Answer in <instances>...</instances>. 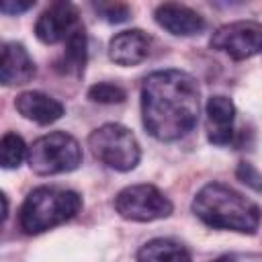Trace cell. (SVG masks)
<instances>
[{
	"instance_id": "8",
	"label": "cell",
	"mask_w": 262,
	"mask_h": 262,
	"mask_svg": "<svg viewBox=\"0 0 262 262\" xmlns=\"http://www.w3.org/2000/svg\"><path fill=\"white\" fill-rule=\"evenodd\" d=\"M78 8L70 2H53L35 23V37L45 45L66 41L78 29Z\"/></svg>"
},
{
	"instance_id": "14",
	"label": "cell",
	"mask_w": 262,
	"mask_h": 262,
	"mask_svg": "<svg viewBox=\"0 0 262 262\" xmlns=\"http://www.w3.org/2000/svg\"><path fill=\"white\" fill-rule=\"evenodd\" d=\"M137 262H192V258L182 244L168 237H156L139 248Z\"/></svg>"
},
{
	"instance_id": "2",
	"label": "cell",
	"mask_w": 262,
	"mask_h": 262,
	"mask_svg": "<svg viewBox=\"0 0 262 262\" xmlns=\"http://www.w3.org/2000/svg\"><path fill=\"white\" fill-rule=\"evenodd\" d=\"M192 213L213 229L256 233L262 221L260 207L221 182L205 184L192 199Z\"/></svg>"
},
{
	"instance_id": "10",
	"label": "cell",
	"mask_w": 262,
	"mask_h": 262,
	"mask_svg": "<svg viewBox=\"0 0 262 262\" xmlns=\"http://www.w3.org/2000/svg\"><path fill=\"white\" fill-rule=\"evenodd\" d=\"M207 139L213 145H229L233 139L235 106L227 96H211L205 106Z\"/></svg>"
},
{
	"instance_id": "16",
	"label": "cell",
	"mask_w": 262,
	"mask_h": 262,
	"mask_svg": "<svg viewBox=\"0 0 262 262\" xmlns=\"http://www.w3.org/2000/svg\"><path fill=\"white\" fill-rule=\"evenodd\" d=\"M29 156V147L25 145L23 137L16 133H4L0 141V164L6 170H14L20 166V162Z\"/></svg>"
},
{
	"instance_id": "3",
	"label": "cell",
	"mask_w": 262,
	"mask_h": 262,
	"mask_svg": "<svg viewBox=\"0 0 262 262\" xmlns=\"http://www.w3.org/2000/svg\"><path fill=\"white\" fill-rule=\"evenodd\" d=\"M82 209V196L61 186H37L20 205L18 225L25 233H43L76 217Z\"/></svg>"
},
{
	"instance_id": "6",
	"label": "cell",
	"mask_w": 262,
	"mask_h": 262,
	"mask_svg": "<svg viewBox=\"0 0 262 262\" xmlns=\"http://www.w3.org/2000/svg\"><path fill=\"white\" fill-rule=\"evenodd\" d=\"M172 201L154 184H131L115 196V211L137 223L164 219L172 213Z\"/></svg>"
},
{
	"instance_id": "12",
	"label": "cell",
	"mask_w": 262,
	"mask_h": 262,
	"mask_svg": "<svg viewBox=\"0 0 262 262\" xmlns=\"http://www.w3.org/2000/svg\"><path fill=\"white\" fill-rule=\"evenodd\" d=\"M35 76V61L25 49V45L16 41H8L2 45V66L0 80L4 86H23L31 82Z\"/></svg>"
},
{
	"instance_id": "19",
	"label": "cell",
	"mask_w": 262,
	"mask_h": 262,
	"mask_svg": "<svg viewBox=\"0 0 262 262\" xmlns=\"http://www.w3.org/2000/svg\"><path fill=\"white\" fill-rule=\"evenodd\" d=\"M235 176H237L239 182H244L252 190L262 192V172L258 168H254L250 162H239L237 168H235Z\"/></svg>"
},
{
	"instance_id": "7",
	"label": "cell",
	"mask_w": 262,
	"mask_h": 262,
	"mask_svg": "<svg viewBox=\"0 0 262 262\" xmlns=\"http://www.w3.org/2000/svg\"><path fill=\"white\" fill-rule=\"evenodd\" d=\"M211 47L231 59H250L262 53V23L235 20L219 27L211 37Z\"/></svg>"
},
{
	"instance_id": "15",
	"label": "cell",
	"mask_w": 262,
	"mask_h": 262,
	"mask_svg": "<svg viewBox=\"0 0 262 262\" xmlns=\"http://www.w3.org/2000/svg\"><path fill=\"white\" fill-rule=\"evenodd\" d=\"M88 59V39L84 27H78L68 39H66V49H63V70L68 74L80 76L84 72Z\"/></svg>"
},
{
	"instance_id": "4",
	"label": "cell",
	"mask_w": 262,
	"mask_h": 262,
	"mask_svg": "<svg viewBox=\"0 0 262 262\" xmlns=\"http://www.w3.org/2000/svg\"><path fill=\"white\" fill-rule=\"evenodd\" d=\"M27 162L39 176H53L72 172L82 164V147L76 137L66 131H51L41 135L29 147Z\"/></svg>"
},
{
	"instance_id": "1",
	"label": "cell",
	"mask_w": 262,
	"mask_h": 262,
	"mask_svg": "<svg viewBox=\"0 0 262 262\" xmlns=\"http://www.w3.org/2000/svg\"><path fill=\"white\" fill-rule=\"evenodd\" d=\"M201 92L196 80L182 70L149 74L141 86V119L147 133L160 141L184 137L199 121Z\"/></svg>"
},
{
	"instance_id": "17",
	"label": "cell",
	"mask_w": 262,
	"mask_h": 262,
	"mask_svg": "<svg viewBox=\"0 0 262 262\" xmlns=\"http://www.w3.org/2000/svg\"><path fill=\"white\" fill-rule=\"evenodd\" d=\"M88 98L98 104H119L127 98V92L123 86L113 82H98L88 88Z\"/></svg>"
},
{
	"instance_id": "9",
	"label": "cell",
	"mask_w": 262,
	"mask_h": 262,
	"mask_svg": "<svg viewBox=\"0 0 262 262\" xmlns=\"http://www.w3.org/2000/svg\"><path fill=\"white\" fill-rule=\"evenodd\" d=\"M156 16V23L168 31L170 35H176V37H192V35H199L203 33L205 29V18L184 6V4H176V2H164L156 8L154 12Z\"/></svg>"
},
{
	"instance_id": "18",
	"label": "cell",
	"mask_w": 262,
	"mask_h": 262,
	"mask_svg": "<svg viewBox=\"0 0 262 262\" xmlns=\"http://www.w3.org/2000/svg\"><path fill=\"white\" fill-rule=\"evenodd\" d=\"M94 10L106 23H125L131 16L129 6L127 4H119V2H98V4H94Z\"/></svg>"
},
{
	"instance_id": "13",
	"label": "cell",
	"mask_w": 262,
	"mask_h": 262,
	"mask_svg": "<svg viewBox=\"0 0 262 262\" xmlns=\"http://www.w3.org/2000/svg\"><path fill=\"white\" fill-rule=\"evenodd\" d=\"M14 106L16 111L29 119V121H35L39 125H49V123H55L57 119L63 117L66 108L63 104L45 94V92H39V90H27V92H20L14 100Z\"/></svg>"
},
{
	"instance_id": "21",
	"label": "cell",
	"mask_w": 262,
	"mask_h": 262,
	"mask_svg": "<svg viewBox=\"0 0 262 262\" xmlns=\"http://www.w3.org/2000/svg\"><path fill=\"white\" fill-rule=\"evenodd\" d=\"M213 262H235L233 258H227V256H223V258H217V260H213Z\"/></svg>"
},
{
	"instance_id": "5",
	"label": "cell",
	"mask_w": 262,
	"mask_h": 262,
	"mask_svg": "<svg viewBox=\"0 0 262 262\" xmlns=\"http://www.w3.org/2000/svg\"><path fill=\"white\" fill-rule=\"evenodd\" d=\"M88 145L96 160L117 172H129L141 160V149L135 135L119 123H106L94 129L88 137Z\"/></svg>"
},
{
	"instance_id": "11",
	"label": "cell",
	"mask_w": 262,
	"mask_h": 262,
	"mask_svg": "<svg viewBox=\"0 0 262 262\" xmlns=\"http://www.w3.org/2000/svg\"><path fill=\"white\" fill-rule=\"evenodd\" d=\"M151 49V39L139 29H129L117 33L108 43V57L119 66H137L147 59Z\"/></svg>"
},
{
	"instance_id": "20",
	"label": "cell",
	"mask_w": 262,
	"mask_h": 262,
	"mask_svg": "<svg viewBox=\"0 0 262 262\" xmlns=\"http://www.w3.org/2000/svg\"><path fill=\"white\" fill-rule=\"evenodd\" d=\"M35 6V2H14V0H4L2 4H0V10L4 12V14H20V12H27L29 8H33Z\"/></svg>"
}]
</instances>
